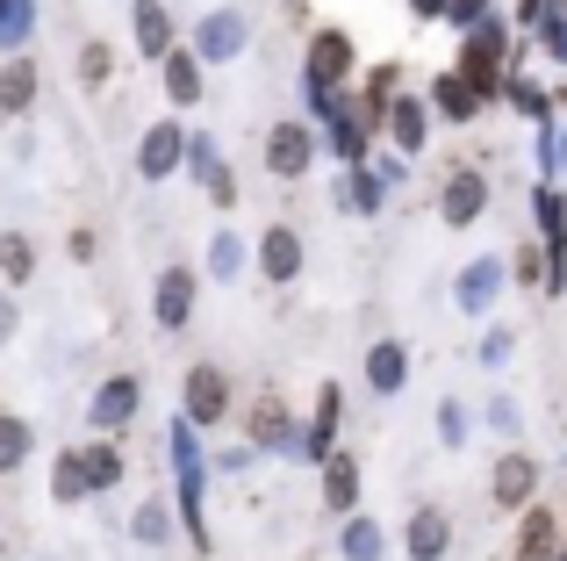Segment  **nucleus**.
<instances>
[{
    "label": "nucleus",
    "mask_w": 567,
    "mask_h": 561,
    "mask_svg": "<svg viewBox=\"0 0 567 561\" xmlns=\"http://www.w3.org/2000/svg\"><path fill=\"white\" fill-rule=\"evenodd\" d=\"M0 274H8L14 288H22V280L37 274V245H29L22 231H8V238H0Z\"/></svg>",
    "instance_id": "b1692460"
},
{
    "label": "nucleus",
    "mask_w": 567,
    "mask_h": 561,
    "mask_svg": "<svg viewBox=\"0 0 567 561\" xmlns=\"http://www.w3.org/2000/svg\"><path fill=\"white\" fill-rule=\"evenodd\" d=\"M532 490H539V468H532L525 453H503V461H496V504H503V511H517Z\"/></svg>",
    "instance_id": "ddd939ff"
},
{
    "label": "nucleus",
    "mask_w": 567,
    "mask_h": 561,
    "mask_svg": "<svg viewBox=\"0 0 567 561\" xmlns=\"http://www.w3.org/2000/svg\"><path fill=\"white\" fill-rule=\"evenodd\" d=\"M123 482V447H86V490H115Z\"/></svg>",
    "instance_id": "393cba45"
},
{
    "label": "nucleus",
    "mask_w": 567,
    "mask_h": 561,
    "mask_svg": "<svg viewBox=\"0 0 567 561\" xmlns=\"http://www.w3.org/2000/svg\"><path fill=\"white\" fill-rule=\"evenodd\" d=\"M381 130L402 144V152H424V137H431V130H424V101H410V94H402V101H388Z\"/></svg>",
    "instance_id": "2eb2a0df"
},
{
    "label": "nucleus",
    "mask_w": 567,
    "mask_h": 561,
    "mask_svg": "<svg viewBox=\"0 0 567 561\" xmlns=\"http://www.w3.org/2000/svg\"><path fill=\"white\" fill-rule=\"evenodd\" d=\"M503 288V259H474L467 274H460V309H488Z\"/></svg>",
    "instance_id": "f3484780"
},
{
    "label": "nucleus",
    "mask_w": 567,
    "mask_h": 561,
    "mask_svg": "<svg viewBox=\"0 0 567 561\" xmlns=\"http://www.w3.org/2000/svg\"><path fill=\"white\" fill-rule=\"evenodd\" d=\"M338 548H346V561H381V526L374 519H346Z\"/></svg>",
    "instance_id": "5701e85b"
},
{
    "label": "nucleus",
    "mask_w": 567,
    "mask_h": 561,
    "mask_svg": "<svg viewBox=\"0 0 567 561\" xmlns=\"http://www.w3.org/2000/svg\"><path fill=\"white\" fill-rule=\"evenodd\" d=\"M560 561H567V548H560Z\"/></svg>",
    "instance_id": "4c0bfd02"
},
{
    "label": "nucleus",
    "mask_w": 567,
    "mask_h": 561,
    "mask_svg": "<svg viewBox=\"0 0 567 561\" xmlns=\"http://www.w3.org/2000/svg\"><path fill=\"white\" fill-rule=\"evenodd\" d=\"M331 425H338V389L317 396V425H309V453H331Z\"/></svg>",
    "instance_id": "c756f323"
},
{
    "label": "nucleus",
    "mask_w": 567,
    "mask_h": 561,
    "mask_svg": "<svg viewBox=\"0 0 567 561\" xmlns=\"http://www.w3.org/2000/svg\"><path fill=\"white\" fill-rule=\"evenodd\" d=\"M181 159H187V130L181 123L144 130V144H137V173H144V181H173V173H181Z\"/></svg>",
    "instance_id": "7ed1b4c3"
},
{
    "label": "nucleus",
    "mask_w": 567,
    "mask_h": 561,
    "mask_svg": "<svg viewBox=\"0 0 567 561\" xmlns=\"http://www.w3.org/2000/svg\"><path fill=\"white\" fill-rule=\"evenodd\" d=\"M439 109L453 115V123H467V115L482 109V86H467L460 72H445V80H439Z\"/></svg>",
    "instance_id": "4be33fe9"
},
{
    "label": "nucleus",
    "mask_w": 567,
    "mask_h": 561,
    "mask_svg": "<svg viewBox=\"0 0 567 561\" xmlns=\"http://www.w3.org/2000/svg\"><path fill=\"white\" fill-rule=\"evenodd\" d=\"M309 159H317V137H309V123H274V137H266V166H274L280 181H295Z\"/></svg>",
    "instance_id": "423d86ee"
},
{
    "label": "nucleus",
    "mask_w": 567,
    "mask_h": 561,
    "mask_svg": "<svg viewBox=\"0 0 567 561\" xmlns=\"http://www.w3.org/2000/svg\"><path fill=\"white\" fill-rule=\"evenodd\" d=\"M137 540H144V548H166V540H173V511L158 504V497L137 511Z\"/></svg>",
    "instance_id": "c85d7f7f"
},
{
    "label": "nucleus",
    "mask_w": 567,
    "mask_h": 561,
    "mask_svg": "<svg viewBox=\"0 0 567 561\" xmlns=\"http://www.w3.org/2000/svg\"><path fill=\"white\" fill-rule=\"evenodd\" d=\"M29 101H37V65L14 58V65L0 72V115H29Z\"/></svg>",
    "instance_id": "6ab92c4d"
},
{
    "label": "nucleus",
    "mask_w": 567,
    "mask_h": 561,
    "mask_svg": "<svg viewBox=\"0 0 567 561\" xmlns=\"http://www.w3.org/2000/svg\"><path fill=\"white\" fill-rule=\"evenodd\" d=\"M367 381H374V396H395L402 381H410V353H402V338H381V346L367 353Z\"/></svg>",
    "instance_id": "f8f14e48"
},
{
    "label": "nucleus",
    "mask_w": 567,
    "mask_h": 561,
    "mask_svg": "<svg viewBox=\"0 0 567 561\" xmlns=\"http://www.w3.org/2000/svg\"><path fill=\"white\" fill-rule=\"evenodd\" d=\"M511 346H517V332H488V346H482V360H488V367H503V360H511Z\"/></svg>",
    "instance_id": "473e14b6"
},
{
    "label": "nucleus",
    "mask_w": 567,
    "mask_h": 561,
    "mask_svg": "<svg viewBox=\"0 0 567 561\" xmlns=\"http://www.w3.org/2000/svg\"><path fill=\"white\" fill-rule=\"evenodd\" d=\"M554 8H567V0H517V14H525V22H554Z\"/></svg>",
    "instance_id": "72a5a7b5"
},
{
    "label": "nucleus",
    "mask_w": 567,
    "mask_h": 561,
    "mask_svg": "<svg viewBox=\"0 0 567 561\" xmlns=\"http://www.w3.org/2000/svg\"><path fill=\"white\" fill-rule=\"evenodd\" d=\"M439 418H445V425H439V439H445V447H460V439H467V410H460V404H445Z\"/></svg>",
    "instance_id": "2f4dec72"
},
{
    "label": "nucleus",
    "mask_w": 567,
    "mask_h": 561,
    "mask_svg": "<svg viewBox=\"0 0 567 561\" xmlns=\"http://www.w3.org/2000/svg\"><path fill=\"white\" fill-rule=\"evenodd\" d=\"M137 375H115V381H101L94 389V410H86V425H101V432H123L130 418H137Z\"/></svg>",
    "instance_id": "20e7f679"
},
{
    "label": "nucleus",
    "mask_w": 567,
    "mask_h": 561,
    "mask_svg": "<svg viewBox=\"0 0 567 561\" xmlns=\"http://www.w3.org/2000/svg\"><path fill=\"white\" fill-rule=\"evenodd\" d=\"M323 504L331 511L360 504V461H352V453H331V461H323Z\"/></svg>",
    "instance_id": "dca6fc26"
},
{
    "label": "nucleus",
    "mask_w": 567,
    "mask_h": 561,
    "mask_svg": "<svg viewBox=\"0 0 567 561\" xmlns=\"http://www.w3.org/2000/svg\"><path fill=\"white\" fill-rule=\"evenodd\" d=\"M158 324H166V332H181V324L194 317V274L187 267H166V274H158Z\"/></svg>",
    "instance_id": "9b49d317"
},
{
    "label": "nucleus",
    "mask_w": 567,
    "mask_h": 561,
    "mask_svg": "<svg viewBox=\"0 0 567 561\" xmlns=\"http://www.w3.org/2000/svg\"><path fill=\"white\" fill-rule=\"evenodd\" d=\"M496 65H503V29H474L467 51H460V80L488 94V86H496Z\"/></svg>",
    "instance_id": "1a4fd4ad"
},
{
    "label": "nucleus",
    "mask_w": 567,
    "mask_h": 561,
    "mask_svg": "<svg viewBox=\"0 0 567 561\" xmlns=\"http://www.w3.org/2000/svg\"><path fill=\"white\" fill-rule=\"evenodd\" d=\"M14 332V303H8V295H0V338H8Z\"/></svg>",
    "instance_id": "f704fd0d"
},
{
    "label": "nucleus",
    "mask_w": 567,
    "mask_h": 561,
    "mask_svg": "<svg viewBox=\"0 0 567 561\" xmlns=\"http://www.w3.org/2000/svg\"><path fill=\"white\" fill-rule=\"evenodd\" d=\"M416 14H445V0H416Z\"/></svg>",
    "instance_id": "e433bc0d"
},
{
    "label": "nucleus",
    "mask_w": 567,
    "mask_h": 561,
    "mask_svg": "<svg viewBox=\"0 0 567 561\" xmlns=\"http://www.w3.org/2000/svg\"><path fill=\"white\" fill-rule=\"evenodd\" d=\"M352 37L346 29H317V43H309V86H317V101L338 94V80H352Z\"/></svg>",
    "instance_id": "f257e3e1"
},
{
    "label": "nucleus",
    "mask_w": 567,
    "mask_h": 561,
    "mask_svg": "<svg viewBox=\"0 0 567 561\" xmlns=\"http://www.w3.org/2000/svg\"><path fill=\"white\" fill-rule=\"evenodd\" d=\"M22 461H29V425L22 418H0V476L22 468Z\"/></svg>",
    "instance_id": "cd10ccee"
},
{
    "label": "nucleus",
    "mask_w": 567,
    "mask_h": 561,
    "mask_svg": "<svg viewBox=\"0 0 567 561\" xmlns=\"http://www.w3.org/2000/svg\"><path fill=\"white\" fill-rule=\"evenodd\" d=\"M402 548H410V561H439L445 548H453V519H445L439 504L410 511V533H402Z\"/></svg>",
    "instance_id": "6e6552de"
},
{
    "label": "nucleus",
    "mask_w": 567,
    "mask_h": 561,
    "mask_svg": "<svg viewBox=\"0 0 567 561\" xmlns=\"http://www.w3.org/2000/svg\"><path fill=\"white\" fill-rule=\"evenodd\" d=\"M109 72H115V51L94 37V43L80 51V80H86V86H109Z\"/></svg>",
    "instance_id": "7c9ffc66"
},
{
    "label": "nucleus",
    "mask_w": 567,
    "mask_h": 561,
    "mask_svg": "<svg viewBox=\"0 0 567 561\" xmlns=\"http://www.w3.org/2000/svg\"><path fill=\"white\" fill-rule=\"evenodd\" d=\"M259 274L274 280V288H288V280L302 274V238H295L288 224H274V231L259 238Z\"/></svg>",
    "instance_id": "0eeeda50"
},
{
    "label": "nucleus",
    "mask_w": 567,
    "mask_h": 561,
    "mask_svg": "<svg viewBox=\"0 0 567 561\" xmlns=\"http://www.w3.org/2000/svg\"><path fill=\"white\" fill-rule=\"evenodd\" d=\"M166 94H173V109H194V101H202V58L194 51L166 58Z\"/></svg>",
    "instance_id": "a211bd4d"
},
{
    "label": "nucleus",
    "mask_w": 567,
    "mask_h": 561,
    "mask_svg": "<svg viewBox=\"0 0 567 561\" xmlns=\"http://www.w3.org/2000/svg\"><path fill=\"white\" fill-rule=\"evenodd\" d=\"M237 267H245V238H237V231H216V238H208V274L230 280Z\"/></svg>",
    "instance_id": "a878e982"
},
{
    "label": "nucleus",
    "mask_w": 567,
    "mask_h": 561,
    "mask_svg": "<svg viewBox=\"0 0 567 561\" xmlns=\"http://www.w3.org/2000/svg\"><path fill=\"white\" fill-rule=\"evenodd\" d=\"M488 210V181L474 166H460V173H445V195H439V216L445 224H474V216Z\"/></svg>",
    "instance_id": "39448f33"
},
{
    "label": "nucleus",
    "mask_w": 567,
    "mask_h": 561,
    "mask_svg": "<svg viewBox=\"0 0 567 561\" xmlns=\"http://www.w3.org/2000/svg\"><path fill=\"white\" fill-rule=\"evenodd\" d=\"M51 497H58V504H80V497H94V490H86V453H58Z\"/></svg>",
    "instance_id": "412c9836"
},
{
    "label": "nucleus",
    "mask_w": 567,
    "mask_h": 561,
    "mask_svg": "<svg viewBox=\"0 0 567 561\" xmlns=\"http://www.w3.org/2000/svg\"><path fill=\"white\" fill-rule=\"evenodd\" d=\"M137 51L158 58V65L173 58V14L158 8V0H137Z\"/></svg>",
    "instance_id": "4468645a"
},
{
    "label": "nucleus",
    "mask_w": 567,
    "mask_h": 561,
    "mask_svg": "<svg viewBox=\"0 0 567 561\" xmlns=\"http://www.w3.org/2000/svg\"><path fill=\"white\" fill-rule=\"evenodd\" d=\"M230 418V375L216 360H202L187 375V425H223Z\"/></svg>",
    "instance_id": "f03ea898"
},
{
    "label": "nucleus",
    "mask_w": 567,
    "mask_h": 561,
    "mask_svg": "<svg viewBox=\"0 0 567 561\" xmlns=\"http://www.w3.org/2000/svg\"><path fill=\"white\" fill-rule=\"evenodd\" d=\"M554 540H560L554 511H525V526H517V561H546V554H554Z\"/></svg>",
    "instance_id": "aec40b11"
},
{
    "label": "nucleus",
    "mask_w": 567,
    "mask_h": 561,
    "mask_svg": "<svg viewBox=\"0 0 567 561\" xmlns=\"http://www.w3.org/2000/svg\"><path fill=\"white\" fill-rule=\"evenodd\" d=\"M546 51H554V58H567V29H554V37H546Z\"/></svg>",
    "instance_id": "c9c22d12"
},
{
    "label": "nucleus",
    "mask_w": 567,
    "mask_h": 561,
    "mask_svg": "<svg viewBox=\"0 0 567 561\" xmlns=\"http://www.w3.org/2000/svg\"><path fill=\"white\" fill-rule=\"evenodd\" d=\"M245 37H251L245 14H237V8H216V14L202 22V65H216V58H237V51H245Z\"/></svg>",
    "instance_id": "9d476101"
},
{
    "label": "nucleus",
    "mask_w": 567,
    "mask_h": 561,
    "mask_svg": "<svg viewBox=\"0 0 567 561\" xmlns=\"http://www.w3.org/2000/svg\"><path fill=\"white\" fill-rule=\"evenodd\" d=\"M251 432H259V447H295V425L280 418V404H259V410H251Z\"/></svg>",
    "instance_id": "bb28decb"
}]
</instances>
